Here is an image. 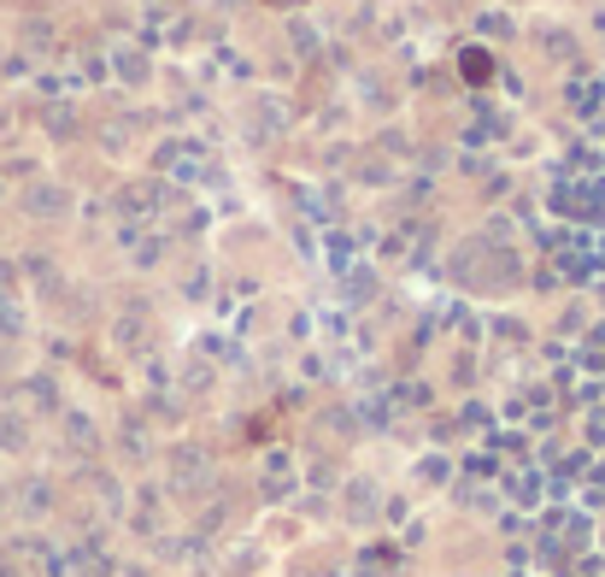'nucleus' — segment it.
<instances>
[]
</instances>
